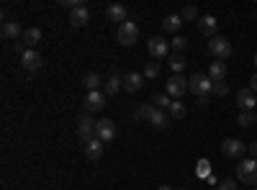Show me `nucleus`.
I'll use <instances>...</instances> for the list:
<instances>
[{
    "label": "nucleus",
    "instance_id": "1",
    "mask_svg": "<svg viewBox=\"0 0 257 190\" xmlns=\"http://www.w3.org/2000/svg\"><path fill=\"white\" fill-rule=\"evenodd\" d=\"M188 90L196 98H203V95H208L213 90V80L208 75H203V72H196V75L188 77Z\"/></svg>",
    "mask_w": 257,
    "mask_h": 190
},
{
    "label": "nucleus",
    "instance_id": "2",
    "mask_svg": "<svg viewBox=\"0 0 257 190\" xmlns=\"http://www.w3.org/2000/svg\"><path fill=\"white\" fill-rule=\"evenodd\" d=\"M237 177L244 182V185H252V187H257V159H242L239 164H237Z\"/></svg>",
    "mask_w": 257,
    "mask_h": 190
},
{
    "label": "nucleus",
    "instance_id": "3",
    "mask_svg": "<svg viewBox=\"0 0 257 190\" xmlns=\"http://www.w3.org/2000/svg\"><path fill=\"white\" fill-rule=\"evenodd\" d=\"M208 52L216 57V59H229L231 57V41L229 39H224V36H213L211 41H208Z\"/></svg>",
    "mask_w": 257,
    "mask_h": 190
},
{
    "label": "nucleus",
    "instance_id": "4",
    "mask_svg": "<svg viewBox=\"0 0 257 190\" xmlns=\"http://www.w3.org/2000/svg\"><path fill=\"white\" fill-rule=\"evenodd\" d=\"M165 93H167V95H173L175 100H180V98L188 93V77H183V75H173V77L165 82Z\"/></svg>",
    "mask_w": 257,
    "mask_h": 190
},
{
    "label": "nucleus",
    "instance_id": "5",
    "mask_svg": "<svg viewBox=\"0 0 257 190\" xmlns=\"http://www.w3.org/2000/svg\"><path fill=\"white\" fill-rule=\"evenodd\" d=\"M221 152H224V157H229V159H244L247 144H242L239 139H226V141H221Z\"/></svg>",
    "mask_w": 257,
    "mask_h": 190
},
{
    "label": "nucleus",
    "instance_id": "6",
    "mask_svg": "<svg viewBox=\"0 0 257 190\" xmlns=\"http://www.w3.org/2000/svg\"><path fill=\"white\" fill-rule=\"evenodd\" d=\"M147 49H149V57H152L155 62H160V59H167V57H170V44H167L165 39H160V36H152V39H149Z\"/></svg>",
    "mask_w": 257,
    "mask_h": 190
},
{
    "label": "nucleus",
    "instance_id": "7",
    "mask_svg": "<svg viewBox=\"0 0 257 190\" xmlns=\"http://www.w3.org/2000/svg\"><path fill=\"white\" fill-rule=\"evenodd\" d=\"M116 36H118V41H121L123 47H132L134 41L139 39V26L134 24V21H126V24L118 26V34Z\"/></svg>",
    "mask_w": 257,
    "mask_h": 190
},
{
    "label": "nucleus",
    "instance_id": "8",
    "mask_svg": "<svg viewBox=\"0 0 257 190\" xmlns=\"http://www.w3.org/2000/svg\"><path fill=\"white\" fill-rule=\"evenodd\" d=\"M95 136H98L100 141H113V136H116V123H113L111 118H98V121H95Z\"/></svg>",
    "mask_w": 257,
    "mask_h": 190
},
{
    "label": "nucleus",
    "instance_id": "9",
    "mask_svg": "<svg viewBox=\"0 0 257 190\" xmlns=\"http://www.w3.org/2000/svg\"><path fill=\"white\" fill-rule=\"evenodd\" d=\"M77 136L82 139V141H90V139H95V121L85 113L80 121H77Z\"/></svg>",
    "mask_w": 257,
    "mask_h": 190
},
{
    "label": "nucleus",
    "instance_id": "10",
    "mask_svg": "<svg viewBox=\"0 0 257 190\" xmlns=\"http://www.w3.org/2000/svg\"><path fill=\"white\" fill-rule=\"evenodd\" d=\"M85 113H95V111H103L105 108V93H100V90H95V93H88V100H85Z\"/></svg>",
    "mask_w": 257,
    "mask_h": 190
},
{
    "label": "nucleus",
    "instance_id": "11",
    "mask_svg": "<svg viewBox=\"0 0 257 190\" xmlns=\"http://www.w3.org/2000/svg\"><path fill=\"white\" fill-rule=\"evenodd\" d=\"M21 65H24L26 72H36L41 67V54L36 49H26L24 54H21Z\"/></svg>",
    "mask_w": 257,
    "mask_h": 190
},
{
    "label": "nucleus",
    "instance_id": "12",
    "mask_svg": "<svg viewBox=\"0 0 257 190\" xmlns=\"http://www.w3.org/2000/svg\"><path fill=\"white\" fill-rule=\"evenodd\" d=\"M0 36H3V39H18V41H21V36H24V29H21V24H18L16 18H11V21H3Z\"/></svg>",
    "mask_w": 257,
    "mask_h": 190
},
{
    "label": "nucleus",
    "instance_id": "13",
    "mask_svg": "<svg viewBox=\"0 0 257 190\" xmlns=\"http://www.w3.org/2000/svg\"><path fill=\"white\" fill-rule=\"evenodd\" d=\"M237 103H239L242 111H254V108H257V95H254L249 88H242V90L237 93Z\"/></svg>",
    "mask_w": 257,
    "mask_h": 190
},
{
    "label": "nucleus",
    "instance_id": "14",
    "mask_svg": "<svg viewBox=\"0 0 257 190\" xmlns=\"http://www.w3.org/2000/svg\"><path fill=\"white\" fill-rule=\"evenodd\" d=\"M216 29H219V21L213 18V16H201V18H198V31H201L203 36L213 39V36H216Z\"/></svg>",
    "mask_w": 257,
    "mask_h": 190
},
{
    "label": "nucleus",
    "instance_id": "15",
    "mask_svg": "<svg viewBox=\"0 0 257 190\" xmlns=\"http://www.w3.org/2000/svg\"><path fill=\"white\" fill-rule=\"evenodd\" d=\"M88 21H90V13H88V6H85V3L77 6L75 11H70V24H72L75 29H82Z\"/></svg>",
    "mask_w": 257,
    "mask_h": 190
},
{
    "label": "nucleus",
    "instance_id": "16",
    "mask_svg": "<svg viewBox=\"0 0 257 190\" xmlns=\"http://www.w3.org/2000/svg\"><path fill=\"white\" fill-rule=\"evenodd\" d=\"M105 16H108V21H116V24L121 26V24H126L128 11H126L121 3H113V6H108V8H105Z\"/></svg>",
    "mask_w": 257,
    "mask_h": 190
},
{
    "label": "nucleus",
    "instance_id": "17",
    "mask_svg": "<svg viewBox=\"0 0 257 190\" xmlns=\"http://www.w3.org/2000/svg\"><path fill=\"white\" fill-rule=\"evenodd\" d=\"M142 82H144V77L139 72H128V75H123V90L126 93H137L142 88Z\"/></svg>",
    "mask_w": 257,
    "mask_h": 190
},
{
    "label": "nucleus",
    "instance_id": "18",
    "mask_svg": "<svg viewBox=\"0 0 257 190\" xmlns=\"http://www.w3.org/2000/svg\"><path fill=\"white\" fill-rule=\"evenodd\" d=\"M85 157H88V159H100L103 157V141L98 136L85 144Z\"/></svg>",
    "mask_w": 257,
    "mask_h": 190
},
{
    "label": "nucleus",
    "instance_id": "19",
    "mask_svg": "<svg viewBox=\"0 0 257 190\" xmlns=\"http://www.w3.org/2000/svg\"><path fill=\"white\" fill-rule=\"evenodd\" d=\"M208 77H211L213 82H221V80L226 77V62H221V59L211 62V67H208Z\"/></svg>",
    "mask_w": 257,
    "mask_h": 190
},
{
    "label": "nucleus",
    "instance_id": "20",
    "mask_svg": "<svg viewBox=\"0 0 257 190\" xmlns=\"http://www.w3.org/2000/svg\"><path fill=\"white\" fill-rule=\"evenodd\" d=\"M180 26H183L180 13H170V16H165V21H162V29H165V31H170V34H178V31H180Z\"/></svg>",
    "mask_w": 257,
    "mask_h": 190
},
{
    "label": "nucleus",
    "instance_id": "21",
    "mask_svg": "<svg viewBox=\"0 0 257 190\" xmlns=\"http://www.w3.org/2000/svg\"><path fill=\"white\" fill-rule=\"evenodd\" d=\"M21 41H24V44H26L29 49H36V44L41 41V31H39L36 26H31V29H26V31H24V36H21Z\"/></svg>",
    "mask_w": 257,
    "mask_h": 190
},
{
    "label": "nucleus",
    "instance_id": "22",
    "mask_svg": "<svg viewBox=\"0 0 257 190\" xmlns=\"http://www.w3.org/2000/svg\"><path fill=\"white\" fill-rule=\"evenodd\" d=\"M118 88H123V77H118V75H111L108 80H105V95H116L118 93Z\"/></svg>",
    "mask_w": 257,
    "mask_h": 190
},
{
    "label": "nucleus",
    "instance_id": "23",
    "mask_svg": "<svg viewBox=\"0 0 257 190\" xmlns=\"http://www.w3.org/2000/svg\"><path fill=\"white\" fill-rule=\"evenodd\" d=\"M149 123H152L155 129H167V126H170V116H167L162 108H157V111H155V116H152V121H149Z\"/></svg>",
    "mask_w": 257,
    "mask_h": 190
},
{
    "label": "nucleus",
    "instance_id": "24",
    "mask_svg": "<svg viewBox=\"0 0 257 190\" xmlns=\"http://www.w3.org/2000/svg\"><path fill=\"white\" fill-rule=\"evenodd\" d=\"M155 111H157V105L155 103H144V105H139L137 108V118H144V121H152V116H155Z\"/></svg>",
    "mask_w": 257,
    "mask_h": 190
},
{
    "label": "nucleus",
    "instance_id": "25",
    "mask_svg": "<svg viewBox=\"0 0 257 190\" xmlns=\"http://www.w3.org/2000/svg\"><path fill=\"white\" fill-rule=\"evenodd\" d=\"M237 123L242 126V129H249V126H254V123H257V113H254V111H239Z\"/></svg>",
    "mask_w": 257,
    "mask_h": 190
},
{
    "label": "nucleus",
    "instance_id": "26",
    "mask_svg": "<svg viewBox=\"0 0 257 190\" xmlns=\"http://www.w3.org/2000/svg\"><path fill=\"white\" fill-rule=\"evenodd\" d=\"M100 82H103V80H100V75H95V72H88V75L82 77V85L88 88L90 93H95V90L100 88Z\"/></svg>",
    "mask_w": 257,
    "mask_h": 190
},
{
    "label": "nucleus",
    "instance_id": "27",
    "mask_svg": "<svg viewBox=\"0 0 257 190\" xmlns=\"http://www.w3.org/2000/svg\"><path fill=\"white\" fill-rule=\"evenodd\" d=\"M167 62H170V67H173L175 75H183V70H185V59H183V54H170Z\"/></svg>",
    "mask_w": 257,
    "mask_h": 190
},
{
    "label": "nucleus",
    "instance_id": "28",
    "mask_svg": "<svg viewBox=\"0 0 257 190\" xmlns=\"http://www.w3.org/2000/svg\"><path fill=\"white\" fill-rule=\"evenodd\" d=\"M152 103L157 105V108H162V111L173 105V100H170V95H167V93H155V95H152Z\"/></svg>",
    "mask_w": 257,
    "mask_h": 190
},
{
    "label": "nucleus",
    "instance_id": "29",
    "mask_svg": "<svg viewBox=\"0 0 257 190\" xmlns=\"http://www.w3.org/2000/svg\"><path fill=\"white\" fill-rule=\"evenodd\" d=\"M196 175H198L201 180H208V177H211V162H208V159H201V162H198Z\"/></svg>",
    "mask_w": 257,
    "mask_h": 190
},
{
    "label": "nucleus",
    "instance_id": "30",
    "mask_svg": "<svg viewBox=\"0 0 257 190\" xmlns=\"http://www.w3.org/2000/svg\"><path fill=\"white\" fill-rule=\"evenodd\" d=\"M185 47H188V39H185V36H180V34H178V36H175L173 41H170V49H173L175 54H180V52H183Z\"/></svg>",
    "mask_w": 257,
    "mask_h": 190
},
{
    "label": "nucleus",
    "instance_id": "31",
    "mask_svg": "<svg viewBox=\"0 0 257 190\" xmlns=\"http://www.w3.org/2000/svg\"><path fill=\"white\" fill-rule=\"evenodd\" d=\"M144 77H149V80L160 77V62H147V67H144Z\"/></svg>",
    "mask_w": 257,
    "mask_h": 190
},
{
    "label": "nucleus",
    "instance_id": "32",
    "mask_svg": "<svg viewBox=\"0 0 257 190\" xmlns=\"http://www.w3.org/2000/svg\"><path fill=\"white\" fill-rule=\"evenodd\" d=\"M180 18H183V21H198V8H196V6H185V8L180 11Z\"/></svg>",
    "mask_w": 257,
    "mask_h": 190
},
{
    "label": "nucleus",
    "instance_id": "33",
    "mask_svg": "<svg viewBox=\"0 0 257 190\" xmlns=\"http://www.w3.org/2000/svg\"><path fill=\"white\" fill-rule=\"evenodd\" d=\"M170 116H173V118H183V116H185L183 100H173V105H170Z\"/></svg>",
    "mask_w": 257,
    "mask_h": 190
},
{
    "label": "nucleus",
    "instance_id": "34",
    "mask_svg": "<svg viewBox=\"0 0 257 190\" xmlns=\"http://www.w3.org/2000/svg\"><path fill=\"white\" fill-rule=\"evenodd\" d=\"M213 93H216V95H229V85H226V82L221 80V82H213Z\"/></svg>",
    "mask_w": 257,
    "mask_h": 190
},
{
    "label": "nucleus",
    "instance_id": "35",
    "mask_svg": "<svg viewBox=\"0 0 257 190\" xmlns=\"http://www.w3.org/2000/svg\"><path fill=\"white\" fill-rule=\"evenodd\" d=\"M216 190H237V180H221V185Z\"/></svg>",
    "mask_w": 257,
    "mask_h": 190
},
{
    "label": "nucleus",
    "instance_id": "36",
    "mask_svg": "<svg viewBox=\"0 0 257 190\" xmlns=\"http://www.w3.org/2000/svg\"><path fill=\"white\" fill-rule=\"evenodd\" d=\"M247 152H249V157H252V159H257V141L247 146Z\"/></svg>",
    "mask_w": 257,
    "mask_h": 190
},
{
    "label": "nucleus",
    "instance_id": "37",
    "mask_svg": "<svg viewBox=\"0 0 257 190\" xmlns=\"http://www.w3.org/2000/svg\"><path fill=\"white\" fill-rule=\"evenodd\" d=\"M249 90L257 95V72H254V75H252V80H249Z\"/></svg>",
    "mask_w": 257,
    "mask_h": 190
},
{
    "label": "nucleus",
    "instance_id": "38",
    "mask_svg": "<svg viewBox=\"0 0 257 190\" xmlns=\"http://www.w3.org/2000/svg\"><path fill=\"white\" fill-rule=\"evenodd\" d=\"M198 105H201V108H206V105H208V95H203V98H198Z\"/></svg>",
    "mask_w": 257,
    "mask_h": 190
},
{
    "label": "nucleus",
    "instance_id": "39",
    "mask_svg": "<svg viewBox=\"0 0 257 190\" xmlns=\"http://www.w3.org/2000/svg\"><path fill=\"white\" fill-rule=\"evenodd\" d=\"M157 190H173V187H170V185H160Z\"/></svg>",
    "mask_w": 257,
    "mask_h": 190
},
{
    "label": "nucleus",
    "instance_id": "40",
    "mask_svg": "<svg viewBox=\"0 0 257 190\" xmlns=\"http://www.w3.org/2000/svg\"><path fill=\"white\" fill-rule=\"evenodd\" d=\"M252 62H254V67H257V54H254V59H252Z\"/></svg>",
    "mask_w": 257,
    "mask_h": 190
},
{
    "label": "nucleus",
    "instance_id": "41",
    "mask_svg": "<svg viewBox=\"0 0 257 190\" xmlns=\"http://www.w3.org/2000/svg\"><path fill=\"white\" fill-rule=\"evenodd\" d=\"M180 190H188V187H180Z\"/></svg>",
    "mask_w": 257,
    "mask_h": 190
},
{
    "label": "nucleus",
    "instance_id": "42",
    "mask_svg": "<svg viewBox=\"0 0 257 190\" xmlns=\"http://www.w3.org/2000/svg\"><path fill=\"white\" fill-rule=\"evenodd\" d=\"M252 190H257V187H252Z\"/></svg>",
    "mask_w": 257,
    "mask_h": 190
}]
</instances>
